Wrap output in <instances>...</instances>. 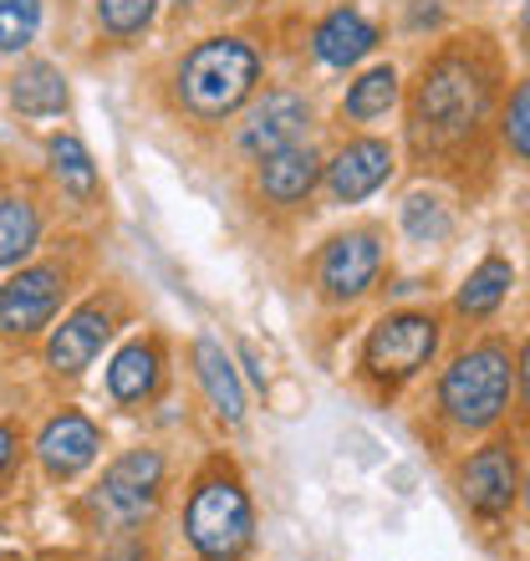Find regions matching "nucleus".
Returning a JSON list of instances; mask_svg holds the SVG:
<instances>
[{"mask_svg":"<svg viewBox=\"0 0 530 561\" xmlns=\"http://www.w3.org/2000/svg\"><path fill=\"white\" fill-rule=\"evenodd\" d=\"M255 77H261V57L251 46L235 36H215L189 51L184 72H178V98L194 118L220 123L255 92Z\"/></svg>","mask_w":530,"mask_h":561,"instance_id":"nucleus-1","label":"nucleus"},{"mask_svg":"<svg viewBox=\"0 0 530 561\" xmlns=\"http://www.w3.org/2000/svg\"><path fill=\"white\" fill-rule=\"evenodd\" d=\"M489 107V82L474 72L464 57H443L424 72V88H418V128H424L434 144H454V138H470L480 128Z\"/></svg>","mask_w":530,"mask_h":561,"instance_id":"nucleus-2","label":"nucleus"},{"mask_svg":"<svg viewBox=\"0 0 530 561\" xmlns=\"http://www.w3.org/2000/svg\"><path fill=\"white\" fill-rule=\"evenodd\" d=\"M516 388V368L500 347H470L464 357H454V368L443 373L439 403L449 409V419L464 428H485L505 414Z\"/></svg>","mask_w":530,"mask_h":561,"instance_id":"nucleus-3","label":"nucleus"},{"mask_svg":"<svg viewBox=\"0 0 530 561\" xmlns=\"http://www.w3.org/2000/svg\"><path fill=\"white\" fill-rule=\"evenodd\" d=\"M189 541L205 557H235L245 541H251V501H245V490L235 480H205V485L194 490L189 501Z\"/></svg>","mask_w":530,"mask_h":561,"instance_id":"nucleus-4","label":"nucleus"},{"mask_svg":"<svg viewBox=\"0 0 530 561\" xmlns=\"http://www.w3.org/2000/svg\"><path fill=\"white\" fill-rule=\"evenodd\" d=\"M439 347V322L428 317V311H398V317H383V322L372 327L368 347H362V363H368L372 378H413V373L424 368L428 357Z\"/></svg>","mask_w":530,"mask_h":561,"instance_id":"nucleus-5","label":"nucleus"},{"mask_svg":"<svg viewBox=\"0 0 530 561\" xmlns=\"http://www.w3.org/2000/svg\"><path fill=\"white\" fill-rule=\"evenodd\" d=\"M159 485H163V459L153 449H132L123 455L113 470L103 474V490H97V505H103L113 520L132 526L143 520L153 505H159Z\"/></svg>","mask_w":530,"mask_h":561,"instance_id":"nucleus-6","label":"nucleus"},{"mask_svg":"<svg viewBox=\"0 0 530 561\" xmlns=\"http://www.w3.org/2000/svg\"><path fill=\"white\" fill-rule=\"evenodd\" d=\"M61 301V271L57 266H31L0 286V332H36L57 317Z\"/></svg>","mask_w":530,"mask_h":561,"instance_id":"nucleus-7","label":"nucleus"},{"mask_svg":"<svg viewBox=\"0 0 530 561\" xmlns=\"http://www.w3.org/2000/svg\"><path fill=\"white\" fill-rule=\"evenodd\" d=\"M388 174H393V148L383 138H357L337 153V163L326 169V190L337 205H357L368 199L372 190H383Z\"/></svg>","mask_w":530,"mask_h":561,"instance_id":"nucleus-8","label":"nucleus"},{"mask_svg":"<svg viewBox=\"0 0 530 561\" xmlns=\"http://www.w3.org/2000/svg\"><path fill=\"white\" fill-rule=\"evenodd\" d=\"M464 495L480 516H505L520 495V465L510 444H489L464 465Z\"/></svg>","mask_w":530,"mask_h":561,"instance_id":"nucleus-9","label":"nucleus"},{"mask_svg":"<svg viewBox=\"0 0 530 561\" xmlns=\"http://www.w3.org/2000/svg\"><path fill=\"white\" fill-rule=\"evenodd\" d=\"M378 261H383V251H378V240H372L368 230L332 240L322 255V291L332 296V301H353V296H362L372 286Z\"/></svg>","mask_w":530,"mask_h":561,"instance_id":"nucleus-10","label":"nucleus"},{"mask_svg":"<svg viewBox=\"0 0 530 561\" xmlns=\"http://www.w3.org/2000/svg\"><path fill=\"white\" fill-rule=\"evenodd\" d=\"M103 439H97V424L82 414H61L42 428V439H36V455H42L46 474H57V480H72L82 474L97 459Z\"/></svg>","mask_w":530,"mask_h":561,"instance_id":"nucleus-11","label":"nucleus"},{"mask_svg":"<svg viewBox=\"0 0 530 561\" xmlns=\"http://www.w3.org/2000/svg\"><path fill=\"white\" fill-rule=\"evenodd\" d=\"M307 98H296V92H265V103L251 113V123H245V134H240V144H245V153H276V148L296 144V138L307 134Z\"/></svg>","mask_w":530,"mask_h":561,"instance_id":"nucleus-12","label":"nucleus"},{"mask_svg":"<svg viewBox=\"0 0 530 561\" xmlns=\"http://www.w3.org/2000/svg\"><path fill=\"white\" fill-rule=\"evenodd\" d=\"M107 337H113V317L103 307H82L57 327V337L46 347V363L57 373H82V368H92V357L103 353Z\"/></svg>","mask_w":530,"mask_h":561,"instance_id":"nucleus-13","label":"nucleus"},{"mask_svg":"<svg viewBox=\"0 0 530 561\" xmlns=\"http://www.w3.org/2000/svg\"><path fill=\"white\" fill-rule=\"evenodd\" d=\"M316 179H322V163L301 144L276 148V153H265V163H261V190H265V199H276V205L307 199V194L316 190Z\"/></svg>","mask_w":530,"mask_h":561,"instance_id":"nucleus-14","label":"nucleus"},{"mask_svg":"<svg viewBox=\"0 0 530 561\" xmlns=\"http://www.w3.org/2000/svg\"><path fill=\"white\" fill-rule=\"evenodd\" d=\"M316 57L326 61V67H353V61H362L378 46V31L368 26V15H357V11H332L316 26Z\"/></svg>","mask_w":530,"mask_h":561,"instance_id":"nucleus-15","label":"nucleus"},{"mask_svg":"<svg viewBox=\"0 0 530 561\" xmlns=\"http://www.w3.org/2000/svg\"><path fill=\"white\" fill-rule=\"evenodd\" d=\"M194 363H199V383H205L215 414H220L224 424H240V419H245V393H240V378H235V368H230L224 347L220 342H209V337H199Z\"/></svg>","mask_w":530,"mask_h":561,"instance_id":"nucleus-16","label":"nucleus"},{"mask_svg":"<svg viewBox=\"0 0 530 561\" xmlns=\"http://www.w3.org/2000/svg\"><path fill=\"white\" fill-rule=\"evenodd\" d=\"M11 103L26 113V118H57L67 107V77L51 67V61H26L21 72L11 77Z\"/></svg>","mask_w":530,"mask_h":561,"instance_id":"nucleus-17","label":"nucleus"},{"mask_svg":"<svg viewBox=\"0 0 530 561\" xmlns=\"http://www.w3.org/2000/svg\"><path fill=\"white\" fill-rule=\"evenodd\" d=\"M159 383V353L148 347V342H132L113 357V368H107V388H113V399L118 403H138L153 393Z\"/></svg>","mask_w":530,"mask_h":561,"instance_id":"nucleus-18","label":"nucleus"},{"mask_svg":"<svg viewBox=\"0 0 530 561\" xmlns=\"http://www.w3.org/2000/svg\"><path fill=\"white\" fill-rule=\"evenodd\" d=\"M510 286H516V266L500 261V255H489L485 266H474L470 280L459 286V311L464 317H485V311H495L510 296Z\"/></svg>","mask_w":530,"mask_h":561,"instance_id":"nucleus-19","label":"nucleus"},{"mask_svg":"<svg viewBox=\"0 0 530 561\" xmlns=\"http://www.w3.org/2000/svg\"><path fill=\"white\" fill-rule=\"evenodd\" d=\"M36 236H42L36 209L26 199H0V266H21L36 251Z\"/></svg>","mask_w":530,"mask_h":561,"instance_id":"nucleus-20","label":"nucleus"},{"mask_svg":"<svg viewBox=\"0 0 530 561\" xmlns=\"http://www.w3.org/2000/svg\"><path fill=\"white\" fill-rule=\"evenodd\" d=\"M393 103H398V72L393 67H372V72L357 77L353 92H347V118H357V123L383 118Z\"/></svg>","mask_w":530,"mask_h":561,"instance_id":"nucleus-21","label":"nucleus"},{"mask_svg":"<svg viewBox=\"0 0 530 561\" xmlns=\"http://www.w3.org/2000/svg\"><path fill=\"white\" fill-rule=\"evenodd\" d=\"M46 153H51V174L61 179V190H72V194H92V190H97V169H92L88 148L77 144L72 134H57L51 144H46Z\"/></svg>","mask_w":530,"mask_h":561,"instance_id":"nucleus-22","label":"nucleus"},{"mask_svg":"<svg viewBox=\"0 0 530 561\" xmlns=\"http://www.w3.org/2000/svg\"><path fill=\"white\" fill-rule=\"evenodd\" d=\"M42 31V0H0V51H21Z\"/></svg>","mask_w":530,"mask_h":561,"instance_id":"nucleus-23","label":"nucleus"},{"mask_svg":"<svg viewBox=\"0 0 530 561\" xmlns=\"http://www.w3.org/2000/svg\"><path fill=\"white\" fill-rule=\"evenodd\" d=\"M403 230H408L418 245H434V240L449 236V215L434 194H413L408 205H403Z\"/></svg>","mask_w":530,"mask_h":561,"instance_id":"nucleus-24","label":"nucleus"},{"mask_svg":"<svg viewBox=\"0 0 530 561\" xmlns=\"http://www.w3.org/2000/svg\"><path fill=\"white\" fill-rule=\"evenodd\" d=\"M153 5L159 0H97V15H103V26L113 31V36H138V31L153 21Z\"/></svg>","mask_w":530,"mask_h":561,"instance_id":"nucleus-25","label":"nucleus"},{"mask_svg":"<svg viewBox=\"0 0 530 561\" xmlns=\"http://www.w3.org/2000/svg\"><path fill=\"white\" fill-rule=\"evenodd\" d=\"M505 144H510L516 159L530 153V88H516V98H510V113H505Z\"/></svg>","mask_w":530,"mask_h":561,"instance_id":"nucleus-26","label":"nucleus"},{"mask_svg":"<svg viewBox=\"0 0 530 561\" xmlns=\"http://www.w3.org/2000/svg\"><path fill=\"white\" fill-rule=\"evenodd\" d=\"M240 357H245V368H251V378H255V383H270V373H265V363H261V353H255V347H251V342H245V347H240Z\"/></svg>","mask_w":530,"mask_h":561,"instance_id":"nucleus-27","label":"nucleus"},{"mask_svg":"<svg viewBox=\"0 0 530 561\" xmlns=\"http://www.w3.org/2000/svg\"><path fill=\"white\" fill-rule=\"evenodd\" d=\"M11 455H15V434H11L5 424H0V470L11 465Z\"/></svg>","mask_w":530,"mask_h":561,"instance_id":"nucleus-28","label":"nucleus"},{"mask_svg":"<svg viewBox=\"0 0 530 561\" xmlns=\"http://www.w3.org/2000/svg\"><path fill=\"white\" fill-rule=\"evenodd\" d=\"M138 557H143V551H138V547H128V551H113V557H107V561H138Z\"/></svg>","mask_w":530,"mask_h":561,"instance_id":"nucleus-29","label":"nucleus"},{"mask_svg":"<svg viewBox=\"0 0 530 561\" xmlns=\"http://www.w3.org/2000/svg\"><path fill=\"white\" fill-rule=\"evenodd\" d=\"M0 561H21V557H11V551H0Z\"/></svg>","mask_w":530,"mask_h":561,"instance_id":"nucleus-30","label":"nucleus"},{"mask_svg":"<svg viewBox=\"0 0 530 561\" xmlns=\"http://www.w3.org/2000/svg\"><path fill=\"white\" fill-rule=\"evenodd\" d=\"M209 561H235V557H209Z\"/></svg>","mask_w":530,"mask_h":561,"instance_id":"nucleus-31","label":"nucleus"},{"mask_svg":"<svg viewBox=\"0 0 530 561\" xmlns=\"http://www.w3.org/2000/svg\"><path fill=\"white\" fill-rule=\"evenodd\" d=\"M230 5H245V0H230Z\"/></svg>","mask_w":530,"mask_h":561,"instance_id":"nucleus-32","label":"nucleus"}]
</instances>
